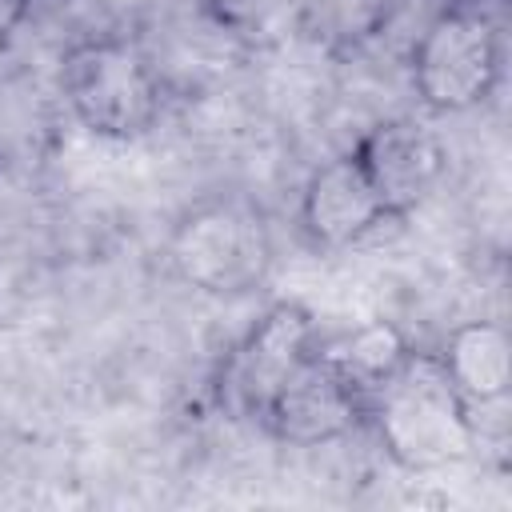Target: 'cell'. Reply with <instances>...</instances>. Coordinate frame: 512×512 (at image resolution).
Wrapping results in <instances>:
<instances>
[{"label": "cell", "mask_w": 512, "mask_h": 512, "mask_svg": "<svg viewBox=\"0 0 512 512\" xmlns=\"http://www.w3.org/2000/svg\"><path fill=\"white\" fill-rule=\"evenodd\" d=\"M32 0H0V52L8 48V40L16 36V28L24 24Z\"/></svg>", "instance_id": "cell-11"}, {"label": "cell", "mask_w": 512, "mask_h": 512, "mask_svg": "<svg viewBox=\"0 0 512 512\" xmlns=\"http://www.w3.org/2000/svg\"><path fill=\"white\" fill-rule=\"evenodd\" d=\"M452 388L468 400V408L504 404L512 388V340L496 320H468L452 328L444 348L436 352Z\"/></svg>", "instance_id": "cell-9"}, {"label": "cell", "mask_w": 512, "mask_h": 512, "mask_svg": "<svg viewBox=\"0 0 512 512\" xmlns=\"http://www.w3.org/2000/svg\"><path fill=\"white\" fill-rule=\"evenodd\" d=\"M264 428L292 448H316L348 436L368 420V396L316 352L264 408Z\"/></svg>", "instance_id": "cell-6"}, {"label": "cell", "mask_w": 512, "mask_h": 512, "mask_svg": "<svg viewBox=\"0 0 512 512\" xmlns=\"http://www.w3.org/2000/svg\"><path fill=\"white\" fill-rule=\"evenodd\" d=\"M388 220L376 188L352 152L320 164L300 196V224L320 248H348Z\"/></svg>", "instance_id": "cell-8"}, {"label": "cell", "mask_w": 512, "mask_h": 512, "mask_svg": "<svg viewBox=\"0 0 512 512\" xmlns=\"http://www.w3.org/2000/svg\"><path fill=\"white\" fill-rule=\"evenodd\" d=\"M448 4H480V0H448Z\"/></svg>", "instance_id": "cell-12"}, {"label": "cell", "mask_w": 512, "mask_h": 512, "mask_svg": "<svg viewBox=\"0 0 512 512\" xmlns=\"http://www.w3.org/2000/svg\"><path fill=\"white\" fill-rule=\"evenodd\" d=\"M168 268L196 292L240 296L272 268V232L264 212L244 196H212L192 204L164 244Z\"/></svg>", "instance_id": "cell-2"}, {"label": "cell", "mask_w": 512, "mask_h": 512, "mask_svg": "<svg viewBox=\"0 0 512 512\" xmlns=\"http://www.w3.org/2000/svg\"><path fill=\"white\" fill-rule=\"evenodd\" d=\"M352 156L376 188L388 220L408 216L416 204H424L448 164L440 136L416 116H392L372 124L352 144Z\"/></svg>", "instance_id": "cell-7"}, {"label": "cell", "mask_w": 512, "mask_h": 512, "mask_svg": "<svg viewBox=\"0 0 512 512\" xmlns=\"http://www.w3.org/2000/svg\"><path fill=\"white\" fill-rule=\"evenodd\" d=\"M368 420L384 452L408 472H436L476 448L468 400L452 388L440 356L412 352L372 396Z\"/></svg>", "instance_id": "cell-1"}, {"label": "cell", "mask_w": 512, "mask_h": 512, "mask_svg": "<svg viewBox=\"0 0 512 512\" xmlns=\"http://www.w3.org/2000/svg\"><path fill=\"white\" fill-rule=\"evenodd\" d=\"M320 352L316 320L304 304L280 300L272 304L224 356L220 368V400L236 416H264L272 396Z\"/></svg>", "instance_id": "cell-5"}, {"label": "cell", "mask_w": 512, "mask_h": 512, "mask_svg": "<svg viewBox=\"0 0 512 512\" xmlns=\"http://www.w3.org/2000/svg\"><path fill=\"white\" fill-rule=\"evenodd\" d=\"M324 356H328L364 396H372V392L412 356V348H408V340H404V332H400L396 324H388V320H368V324H360L356 332H348L340 344L324 348Z\"/></svg>", "instance_id": "cell-10"}, {"label": "cell", "mask_w": 512, "mask_h": 512, "mask_svg": "<svg viewBox=\"0 0 512 512\" xmlns=\"http://www.w3.org/2000/svg\"><path fill=\"white\" fill-rule=\"evenodd\" d=\"M500 80V36L480 4H444L412 48V88L432 112H468Z\"/></svg>", "instance_id": "cell-4"}, {"label": "cell", "mask_w": 512, "mask_h": 512, "mask_svg": "<svg viewBox=\"0 0 512 512\" xmlns=\"http://www.w3.org/2000/svg\"><path fill=\"white\" fill-rule=\"evenodd\" d=\"M60 88L72 116L104 140L144 136L164 108V88L152 60L120 36L72 44L60 64Z\"/></svg>", "instance_id": "cell-3"}]
</instances>
